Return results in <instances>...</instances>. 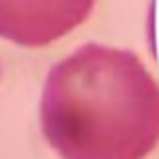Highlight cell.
I'll use <instances>...</instances> for the list:
<instances>
[{"instance_id":"1","label":"cell","mask_w":159,"mask_h":159,"mask_svg":"<svg viewBox=\"0 0 159 159\" xmlns=\"http://www.w3.org/2000/svg\"><path fill=\"white\" fill-rule=\"evenodd\" d=\"M39 122L61 159H146L159 144V83L133 50L83 44L50 68Z\"/></svg>"},{"instance_id":"2","label":"cell","mask_w":159,"mask_h":159,"mask_svg":"<svg viewBox=\"0 0 159 159\" xmlns=\"http://www.w3.org/2000/svg\"><path fill=\"white\" fill-rule=\"evenodd\" d=\"M96 0H0V39L42 48L81 26Z\"/></svg>"}]
</instances>
